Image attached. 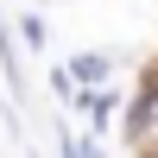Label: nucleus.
Masks as SVG:
<instances>
[{"mask_svg":"<svg viewBox=\"0 0 158 158\" xmlns=\"http://www.w3.org/2000/svg\"><path fill=\"white\" fill-rule=\"evenodd\" d=\"M70 108H76V120H89V133L101 139L114 127V114H127V95H120V89H89V95H76Z\"/></svg>","mask_w":158,"mask_h":158,"instance_id":"1","label":"nucleus"},{"mask_svg":"<svg viewBox=\"0 0 158 158\" xmlns=\"http://www.w3.org/2000/svg\"><path fill=\"white\" fill-rule=\"evenodd\" d=\"M63 70H70L76 95H89V89H114V51H76V57H63Z\"/></svg>","mask_w":158,"mask_h":158,"instance_id":"2","label":"nucleus"},{"mask_svg":"<svg viewBox=\"0 0 158 158\" xmlns=\"http://www.w3.org/2000/svg\"><path fill=\"white\" fill-rule=\"evenodd\" d=\"M0 70H6V89H13V95H25V70H19V32L6 25V13H0Z\"/></svg>","mask_w":158,"mask_h":158,"instance_id":"3","label":"nucleus"},{"mask_svg":"<svg viewBox=\"0 0 158 158\" xmlns=\"http://www.w3.org/2000/svg\"><path fill=\"white\" fill-rule=\"evenodd\" d=\"M44 44H51V25L38 19V13H25L19 19V51H44Z\"/></svg>","mask_w":158,"mask_h":158,"instance_id":"4","label":"nucleus"},{"mask_svg":"<svg viewBox=\"0 0 158 158\" xmlns=\"http://www.w3.org/2000/svg\"><path fill=\"white\" fill-rule=\"evenodd\" d=\"M57 152H63V158H82V133H76V127H70V120H63V127H57Z\"/></svg>","mask_w":158,"mask_h":158,"instance_id":"5","label":"nucleus"},{"mask_svg":"<svg viewBox=\"0 0 158 158\" xmlns=\"http://www.w3.org/2000/svg\"><path fill=\"white\" fill-rule=\"evenodd\" d=\"M82 158H108V146H101L95 133H82Z\"/></svg>","mask_w":158,"mask_h":158,"instance_id":"6","label":"nucleus"},{"mask_svg":"<svg viewBox=\"0 0 158 158\" xmlns=\"http://www.w3.org/2000/svg\"><path fill=\"white\" fill-rule=\"evenodd\" d=\"M139 158H158V152H139Z\"/></svg>","mask_w":158,"mask_h":158,"instance_id":"7","label":"nucleus"}]
</instances>
